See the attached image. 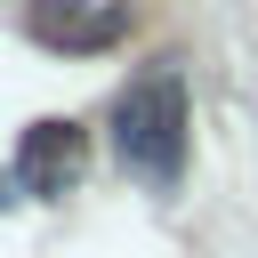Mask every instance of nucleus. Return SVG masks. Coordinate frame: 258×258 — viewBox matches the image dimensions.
Segmentation results:
<instances>
[{
    "mask_svg": "<svg viewBox=\"0 0 258 258\" xmlns=\"http://www.w3.org/2000/svg\"><path fill=\"white\" fill-rule=\"evenodd\" d=\"M185 137H194V105H185V73L177 56H153L145 73H129V89L113 97V153L137 185L177 194L185 177Z\"/></svg>",
    "mask_w": 258,
    "mask_h": 258,
    "instance_id": "obj_1",
    "label": "nucleus"
},
{
    "mask_svg": "<svg viewBox=\"0 0 258 258\" xmlns=\"http://www.w3.org/2000/svg\"><path fill=\"white\" fill-rule=\"evenodd\" d=\"M24 32L48 56H105L129 40V0H24Z\"/></svg>",
    "mask_w": 258,
    "mask_h": 258,
    "instance_id": "obj_2",
    "label": "nucleus"
},
{
    "mask_svg": "<svg viewBox=\"0 0 258 258\" xmlns=\"http://www.w3.org/2000/svg\"><path fill=\"white\" fill-rule=\"evenodd\" d=\"M8 169L24 177L32 202H64V194L81 185V169H89V137H81V121H32V129L16 137V161H8Z\"/></svg>",
    "mask_w": 258,
    "mask_h": 258,
    "instance_id": "obj_3",
    "label": "nucleus"
},
{
    "mask_svg": "<svg viewBox=\"0 0 258 258\" xmlns=\"http://www.w3.org/2000/svg\"><path fill=\"white\" fill-rule=\"evenodd\" d=\"M16 202H24V177L8 169V177H0V210H16Z\"/></svg>",
    "mask_w": 258,
    "mask_h": 258,
    "instance_id": "obj_4",
    "label": "nucleus"
}]
</instances>
